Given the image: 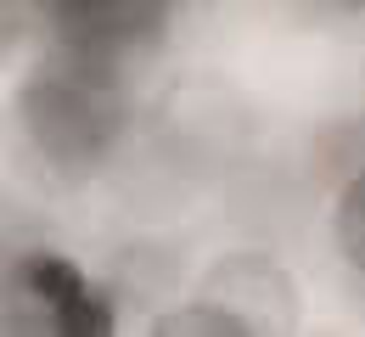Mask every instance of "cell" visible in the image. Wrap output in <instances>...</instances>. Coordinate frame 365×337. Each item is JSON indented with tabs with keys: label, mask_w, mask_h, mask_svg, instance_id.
<instances>
[{
	"label": "cell",
	"mask_w": 365,
	"mask_h": 337,
	"mask_svg": "<svg viewBox=\"0 0 365 337\" xmlns=\"http://www.w3.org/2000/svg\"><path fill=\"white\" fill-rule=\"evenodd\" d=\"M23 124L40 141V152L68 169L101 157V146L113 135V113L101 107V96L73 79H34L23 90Z\"/></svg>",
	"instance_id": "obj_1"
},
{
	"label": "cell",
	"mask_w": 365,
	"mask_h": 337,
	"mask_svg": "<svg viewBox=\"0 0 365 337\" xmlns=\"http://www.w3.org/2000/svg\"><path fill=\"white\" fill-rule=\"evenodd\" d=\"M163 17H169V0H56L62 34L91 56H107V51H124L158 34Z\"/></svg>",
	"instance_id": "obj_2"
},
{
	"label": "cell",
	"mask_w": 365,
	"mask_h": 337,
	"mask_svg": "<svg viewBox=\"0 0 365 337\" xmlns=\"http://www.w3.org/2000/svg\"><path fill=\"white\" fill-rule=\"evenodd\" d=\"M343 242H349L354 264H365V186H354V197L343 202Z\"/></svg>",
	"instance_id": "obj_3"
}]
</instances>
